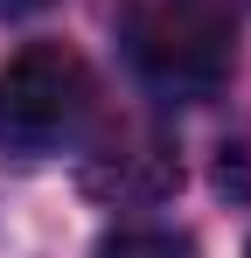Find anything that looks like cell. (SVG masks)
Segmentation results:
<instances>
[{
    "label": "cell",
    "instance_id": "cell-1",
    "mask_svg": "<svg viewBox=\"0 0 251 258\" xmlns=\"http://www.w3.org/2000/svg\"><path fill=\"white\" fill-rule=\"evenodd\" d=\"M140 77L167 98H209L237 70V14L223 0H147L126 28Z\"/></svg>",
    "mask_w": 251,
    "mask_h": 258
},
{
    "label": "cell",
    "instance_id": "cell-2",
    "mask_svg": "<svg viewBox=\"0 0 251 258\" xmlns=\"http://www.w3.org/2000/svg\"><path fill=\"white\" fill-rule=\"evenodd\" d=\"M91 63L70 42H28L0 70V140L14 154H49L91 119Z\"/></svg>",
    "mask_w": 251,
    "mask_h": 258
},
{
    "label": "cell",
    "instance_id": "cell-3",
    "mask_svg": "<svg viewBox=\"0 0 251 258\" xmlns=\"http://www.w3.org/2000/svg\"><path fill=\"white\" fill-rule=\"evenodd\" d=\"M84 188L105 196V203L140 210V203H161V196L181 188V161H174V147H167L161 133H119V140H105L91 154Z\"/></svg>",
    "mask_w": 251,
    "mask_h": 258
},
{
    "label": "cell",
    "instance_id": "cell-4",
    "mask_svg": "<svg viewBox=\"0 0 251 258\" xmlns=\"http://www.w3.org/2000/svg\"><path fill=\"white\" fill-rule=\"evenodd\" d=\"M98 258H196V244L167 223H126L98 244Z\"/></svg>",
    "mask_w": 251,
    "mask_h": 258
},
{
    "label": "cell",
    "instance_id": "cell-5",
    "mask_svg": "<svg viewBox=\"0 0 251 258\" xmlns=\"http://www.w3.org/2000/svg\"><path fill=\"white\" fill-rule=\"evenodd\" d=\"M42 7H56V0H0V21H21V14H42Z\"/></svg>",
    "mask_w": 251,
    "mask_h": 258
}]
</instances>
